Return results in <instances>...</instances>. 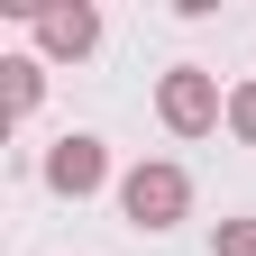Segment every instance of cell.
I'll list each match as a JSON object with an SVG mask.
<instances>
[{"label": "cell", "instance_id": "1", "mask_svg": "<svg viewBox=\"0 0 256 256\" xmlns=\"http://www.w3.org/2000/svg\"><path fill=\"white\" fill-rule=\"evenodd\" d=\"M119 210L138 220V229H174V220L192 210V183H183V165H128V183H119Z\"/></svg>", "mask_w": 256, "mask_h": 256}, {"label": "cell", "instance_id": "2", "mask_svg": "<svg viewBox=\"0 0 256 256\" xmlns=\"http://www.w3.org/2000/svg\"><path fill=\"white\" fill-rule=\"evenodd\" d=\"M156 110H165V128L174 138H202V128H220L229 110H220V82L202 74V64H174L165 82H156Z\"/></svg>", "mask_w": 256, "mask_h": 256}, {"label": "cell", "instance_id": "3", "mask_svg": "<svg viewBox=\"0 0 256 256\" xmlns=\"http://www.w3.org/2000/svg\"><path fill=\"white\" fill-rule=\"evenodd\" d=\"M46 183L74 192V202L101 192V183H110V146H101V138H55V146H46Z\"/></svg>", "mask_w": 256, "mask_h": 256}, {"label": "cell", "instance_id": "4", "mask_svg": "<svg viewBox=\"0 0 256 256\" xmlns=\"http://www.w3.org/2000/svg\"><path fill=\"white\" fill-rule=\"evenodd\" d=\"M28 18H37V46L46 55H92L101 46V10H82V0L74 10H28Z\"/></svg>", "mask_w": 256, "mask_h": 256}, {"label": "cell", "instance_id": "5", "mask_svg": "<svg viewBox=\"0 0 256 256\" xmlns=\"http://www.w3.org/2000/svg\"><path fill=\"white\" fill-rule=\"evenodd\" d=\"M0 74H10V119H28V110H37V92H46V64H37V55H10Z\"/></svg>", "mask_w": 256, "mask_h": 256}, {"label": "cell", "instance_id": "6", "mask_svg": "<svg viewBox=\"0 0 256 256\" xmlns=\"http://www.w3.org/2000/svg\"><path fill=\"white\" fill-rule=\"evenodd\" d=\"M229 128L256 146V82H238V92H229Z\"/></svg>", "mask_w": 256, "mask_h": 256}, {"label": "cell", "instance_id": "7", "mask_svg": "<svg viewBox=\"0 0 256 256\" xmlns=\"http://www.w3.org/2000/svg\"><path fill=\"white\" fill-rule=\"evenodd\" d=\"M220 256H256V220H220Z\"/></svg>", "mask_w": 256, "mask_h": 256}]
</instances>
